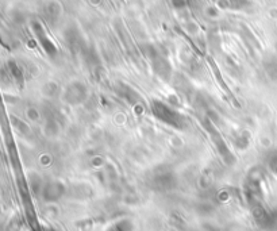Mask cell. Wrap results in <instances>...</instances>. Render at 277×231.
<instances>
[{"mask_svg": "<svg viewBox=\"0 0 277 231\" xmlns=\"http://www.w3.org/2000/svg\"><path fill=\"white\" fill-rule=\"evenodd\" d=\"M150 107H152V112L156 117V119L162 122L164 125L176 130H184L188 127V122H187L184 115L179 112L177 109L172 108L170 105L164 103V101L153 100Z\"/></svg>", "mask_w": 277, "mask_h": 231, "instance_id": "1", "label": "cell"}, {"mask_svg": "<svg viewBox=\"0 0 277 231\" xmlns=\"http://www.w3.org/2000/svg\"><path fill=\"white\" fill-rule=\"evenodd\" d=\"M145 54L150 58L153 72L164 81H168L172 76V65L168 61V58L152 45L145 46Z\"/></svg>", "mask_w": 277, "mask_h": 231, "instance_id": "2", "label": "cell"}, {"mask_svg": "<svg viewBox=\"0 0 277 231\" xmlns=\"http://www.w3.org/2000/svg\"><path fill=\"white\" fill-rule=\"evenodd\" d=\"M88 97V88L80 80L71 81L62 92V100L68 105L83 104Z\"/></svg>", "mask_w": 277, "mask_h": 231, "instance_id": "3", "label": "cell"}, {"mask_svg": "<svg viewBox=\"0 0 277 231\" xmlns=\"http://www.w3.org/2000/svg\"><path fill=\"white\" fill-rule=\"evenodd\" d=\"M204 125L207 131H209V134L211 135V139H213L214 145L217 147L218 154L221 156L226 165H234L237 160H235V156L233 154V151L229 149V146H227L226 141L223 139V137H222L221 134H219V131H218L210 122H205Z\"/></svg>", "mask_w": 277, "mask_h": 231, "instance_id": "4", "label": "cell"}, {"mask_svg": "<svg viewBox=\"0 0 277 231\" xmlns=\"http://www.w3.org/2000/svg\"><path fill=\"white\" fill-rule=\"evenodd\" d=\"M252 211L258 226L268 231L277 230V211H268L260 203H254Z\"/></svg>", "mask_w": 277, "mask_h": 231, "instance_id": "5", "label": "cell"}, {"mask_svg": "<svg viewBox=\"0 0 277 231\" xmlns=\"http://www.w3.org/2000/svg\"><path fill=\"white\" fill-rule=\"evenodd\" d=\"M150 185L154 190L158 192H169L173 190L177 186L176 174L170 170H160L153 174L150 178Z\"/></svg>", "mask_w": 277, "mask_h": 231, "instance_id": "6", "label": "cell"}, {"mask_svg": "<svg viewBox=\"0 0 277 231\" xmlns=\"http://www.w3.org/2000/svg\"><path fill=\"white\" fill-rule=\"evenodd\" d=\"M64 38L65 44H66L72 54H81L85 46H87L84 38H83L81 32L79 31V28L76 26H71V27L66 28L64 32Z\"/></svg>", "mask_w": 277, "mask_h": 231, "instance_id": "7", "label": "cell"}, {"mask_svg": "<svg viewBox=\"0 0 277 231\" xmlns=\"http://www.w3.org/2000/svg\"><path fill=\"white\" fill-rule=\"evenodd\" d=\"M31 27L32 31H34V35H36V38L38 40L40 45L45 50V53H46L49 57H52V58L53 57H56L57 53H58L57 46L54 45V42L49 38V35L46 34V31H45L44 26H42L40 22H32Z\"/></svg>", "mask_w": 277, "mask_h": 231, "instance_id": "8", "label": "cell"}, {"mask_svg": "<svg viewBox=\"0 0 277 231\" xmlns=\"http://www.w3.org/2000/svg\"><path fill=\"white\" fill-rule=\"evenodd\" d=\"M65 192H66V186L61 181L53 180V181L44 184L41 195H42V199L46 203H56L64 196Z\"/></svg>", "mask_w": 277, "mask_h": 231, "instance_id": "9", "label": "cell"}, {"mask_svg": "<svg viewBox=\"0 0 277 231\" xmlns=\"http://www.w3.org/2000/svg\"><path fill=\"white\" fill-rule=\"evenodd\" d=\"M117 91L122 97H125L126 100L129 101L130 104H135V103L140 100L138 93L135 92L134 89L130 88V87H127V85H119V87L117 88Z\"/></svg>", "mask_w": 277, "mask_h": 231, "instance_id": "10", "label": "cell"}, {"mask_svg": "<svg viewBox=\"0 0 277 231\" xmlns=\"http://www.w3.org/2000/svg\"><path fill=\"white\" fill-rule=\"evenodd\" d=\"M134 224L130 219H121L109 227L107 231H133Z\"/></svg>", "mask_w": 277, "mask_h": 231, "instance_id": "11", "label": "cell"}, {"mask_svg": "<svg viewBox=\"0 0 277 231\" xmlns=\"http://www.w3.org/2000/svg\"><path fill=\"white\" fill-rule=\"evenodd\" d=\"M249 4L248 0H219V6L230 10H242Z\"/></svg>", "mask_w": 277, "mask_h": 231, "instance_id": "12", "label": "cell"}, {"mask_svg": "<svg viewBox=\"0 0 277 231\" xmlns=\"http://www.w3.org/2000/svg\"><path fill=\"white\" fill-rule=\"evenodd\" d=\"M265 69L266 73H268V76H269L272 80H277V60H274V58L266 60Z\"/></svg>", "mask_w": 277, "mask_h": 231, "instance_id": "13", "label": "cell"}, {"mask_svg": "<svg viewBox=\"0 0 277 231\" xmlns=\"http://www.w3.org/2000/svg\"><path fill=\"white\" fill-rule=\"evenodd\" d=\"M30 185H31V189L34 190V194H40V192H42V188H44V184L41 181V178L36 174H32L30 177Z\"/></svg>", "mask_w": 277, "mask_h": 231, "instance_id": "14", "label": "cell"}, {"mask_svg": "<svg viewBox=\"0 0 277 231\" xmlns=\"http://www.w3.org/2000/svg\"><path fill=\"white\" fill-rule=\"evenodd\" d=\"M170 3L175 8H184L188 4V0H170Z\"/></svg>", "mask_w": 277, "mask_h": 231, "instance_id": "15", "label": "cell"}, {"mask_svg": "<svg viewBox=\"0 0 277 231\" xmlns=\"http://www.w3.org/2000/svg\"><path fill=\"white\" fill-rule=\"evenodd\" d=\"M269 166H270V169H272V172H273V173L277 176V156H274V157L270 158Z\"/></svg>", "mask_w": 277, "mask_h": 231, "instance_id": "16", "label": "cell"}, {"mask_svg": "<svg viewBox=\"0 0 277 231\" xmlns=\"http://www.w3.org/2000/svg\"><path fill=\"white\" fill-rule=\"evenodd\" d=\"M91 2V4H93V6H99V4L101 3V0H89Z\"/></svg>", "mask_w": 277, "mask_h": 231, "instance_id": "17", "label": "cell"}, {"mask_svg": "<svg viewBox=\"0 0 277 231\" xmlns=\"http://www.w3.org/2000/svg\"><path fill=\"white\" fill-rule=\"evenodd\" d=\"M44 231H56V230H54V228H45Z\"/></svg>", "mask_w": 277, "mask_h": 231, "instance_id": "18", "label": "cell"}]
</instances>
